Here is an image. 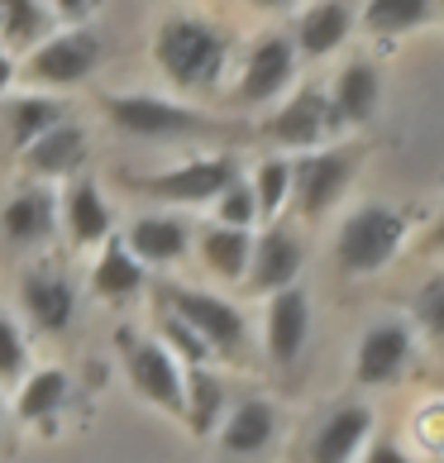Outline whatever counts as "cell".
Wrapping results in <instances>:
<instances>
[{"label":"cell","instance_id":"obj_1","mask_svg":"<svg viewBox=\"0 0 444 463\" xmlns=\"http://www.w3.org/2000/svg\"><path fill=\"white\" fill-rule=\"evenodd\" d=\"M225 53H230V39L211 20H196V14L163 20L158 39H153V58H158L163 77L186 87V91L211 87L220 77V67H225Z\"/></svg>","mask_w":444,"mask_h":463},{"label":"cell","instance_id":"obj_2","mask_svg":"<svg viewBox=\"0 0 444 463\" xmlns=\"http://www.w3.org/2000/svg\"><path fill=\"white\" fill-rule=\"evenodd\" d=\"M106 115L115 119V129L134 134V139H196V134H230L220 119L173 106L163 96H106Z\"/></svg>","mask_w":444,"mask_h":463},{"label":"cell","instance_id":"obj_3","mask_svg":"<svg viewBox=\"0 0 444 463\" xmlns=\"http://www.w3.org/2000/svg\"><path fill=\"white\" fill-rule=\"evenodd\" d=\"M406 239V215L392 211V205H358V211L339 225V244L335 259L345 272L364 278V272H378L392 263V253L401 249Z\"/></svg>","mask_w":444,"mask_h":463},{"label":"cell","instance_id":"obj_4","mask_svg":"<svg viewBox=\"0 0 444 463\" xmlns=\"http://www.w3.org/2000/svg\"><path fill=\"white\" fill-rule=\"evenodd\" d=\"M239 182V167L230 153L220 158H196V163H182L173 173H158V177H125L129 192L139 196H158V201H177V205H196V201H220Z\"/></svg>","mask_w":444,"mask_h":463},{"label":"cell","instance_id":"obj_5","mask_svg":"<svg viewBox=\"0 0 444 463\" xmlns=\"http://www.w3.org/2000/svg\"><path fill=\"white\" fill-rule=\"evenodd\" d=\"M163 297H167V311H173L206 349L230 354V358L244 349V316H239L230 301L211 297V291H192V287H167Z\"/></svg>","mask_w":444,"mask_h":463},{"label":"cell","instance_id":"obj_6","mask_svg":"<svg viewBox=\"0 0 444 463\" xmlns=\"http://www.w3.org/2000/svg\"><path fill=\"white\" fill-rule=\"evenodd\" d=\"M115 345H119V354H125L129 387L139 392V397H148L153 406H163L167 416H182V368H177V358L163 345L139 339L134 330H119Z\"/></svg>","mask_w":444,"mask_h":463},{"label":"cell","instance_id":"obj_7","mask_svg":"<svg viewBox=\"0 0 444 463\" xmlns=\"http://www.w3.org/2000/svg\"><path fill=\"white\" fill-rule=\"evenodd\" d=\"M364 148H330V153H311L292 167V186H297V205L306 220H320L330 205L349 192V177Z\"/></svg>","mask_w":444,"mask_h":463},{"label":"cell","instance_id":"obj_8","mask_svg":"<svg viewBox=\"0 0 444 463\" xmlns=\"http://www.w3.org/2000/svg\"><path fill=\"white\" fill-rule=\"evenodd\" d=\"M106 43H100L96 29H67V33H53L48 43H39V53L29 62V77L33 81H53V87H72V81L91 77Z\"/></svg>","mask_w":444,"mask_h":463},{"label":"cell","instance_id":"obj_9","mask_svg":"<svg viewBox=\"0 0 444 463\" xmlns=\"http://www.w3.org/2000/svg\"><path fill=\"white\" fill-rule=\"evenodd\" d=\"M292 72H297V48H292V39L272 33V39H263V43L249 53L244 77H239V87H234V100H239V106H259V100H272L278 91H287Z\"/></svg>","mask_w":444,"mask_h":463},{"label":"cell","instance_id":"obj_10","mask_svg":"<svg viewBox=\"0 0 444 463\" xmlns=\"http://www.w3.org/2000/svg\"><path fill=\"white\" fill-rule=\"evenodd\" d=\"M406 358H411V330L397 320H387V325H373V330L364 335V345H358V383H368V387H383L392 383L401 368H406Z\"/></svg>","mask_w":444,"mask_h":463},{"label":"cell","instance_id":"obj_11","mask_svg":"<svg viewBox=\"0 0 444 463\" xmlns=\"http://www.w3.org/2000/svg\"><path fill=\"white\" fill-rule=\"evenodd\" d=\"M306 330H311V301L301 287H282L268 306V354L278 364H297L306 349Z\"/></svg>","mask_w":444,"mask_h":463},{"label":"cell","instance_id":"obj_12","mask_svg":"<svg viewBox=\"0 0 444 463\" xmlns=\"http://www.w3.org/2000/svg\"><path fill=\"white\" fill-rule=\"evenodd\" d=\"M335 110H330V96L326 91H316V87H306L292 106H287L278 119L268 125V134L278 144H292V148H311V144H320L326 134H335Z\"/></svg>","mask_w":444,"mask_h":463},{"label":"cell","instance_id":"obj_13","mask_svg":"<svg viewBox=\"0 0 444 463\" xmlns=\"http://www.w3.org/2000/svg\"><path fill=\"white\" fill-rule=\"evenodd\" d=\"M186 239H192V225L177 215H144V220H134L129 234L119 239L125 244V253L134 263H173L186 253Z\"/></svg>","mask_w":444,"mask_h":463},{"label":"cell","instance_id":"obj_14","mask_svg":"<svg viewBox=\"0 0 444 463\" xmlns=\"http://www.w3.org/2000/svg\"><path fill=\"white\" fill-rule=\"evenodd\" d=\"M301 239L292 230L272 225L259 244H253L249 263H253V287L259 291H282V287H297V272H301Z\"/></svg>","mask_w":444,"mask_h":463},{"label":"cell","instance_id":"obj_15","mask_svg":"<svg viewBox=\"0 0 444 463\" xmlns=\"http://www.w3.org/2000/svg\"><path fill=\"white\" fill-rule=\"evenodd\" d=\"M24 311L33 316V325L48 335H58L72 325V311H77V291L67 278H58V272H24Z\"/></svg>","mask_w":444,"mask_h":463},{"label":"cell","instance_id":"obj_16","mask_svg":"<svg viewBox=\"0 0 444 463\" xmlns=\"http://www.w3.org/2000/svg\"><path fill=\"white\" fill-rule=\"evenodd\" d=\"M373 430V411L368 406H345L316 430L311 439V463H349L358 454V444Z\"/></svg>","mask_w":444,"mask_h":463},{"label":"cell","instance_id":"obj_17","mask_svg":"<svg viewBox=\"0 0 444 463\" xmlns=\"http://www.w3.org/2000/svg\"><path fill=\"white\" fill-rule=\"evenodd\" d=\"M58 201L53 192H43V186H24L20 196H10V205L0 211V225H5V234L14 239V244H39V239L53 234L58 225Z\"/></svg>","mask_w":444,"mask_h":463},{"label":"cell","instance_id":"obj_18","mask_svg":"<svg viewBox=\"0 0 444 463\" xmlns=\"http://www.w3.org/2000/svg\"><path fill=\"white\" fill-rule=\"evenodd\" d=\"M378 67L373 62H349L345 72H339L335 81V96H330V110L339 125H364V119H373V110H378Z\"/></svg>","mask_w":444,"mask_h":463},{"label":"cell","instance_id":"obj_19","mask_svg":"<svg viewBox=\"0 0 444 463\" xmlns=\"http://www.w3.org/2000/svg\"><path fill=\"white\" fill-rule=\"evenodd\" d=\"M349 29H354V10L339 5V0H326V5H311L301 14L297 48L306 58H326V53H335V48L349 39Z\"/></svg>","mask_w":444,"mask_h":463},{"label":"cell","instance_id":"obj_20","mask_svg":"<svg viewBox=\"0 0 444 463\" xmlns=\"http://www.w3.org/2000/svg\"><path fill=\"white\" fill-rule=\"evenodd\" d=\"M81 158H87V134H81L77 125H53L43 134V139H33L24 148V163L33 167V173H48V177H62V173H77Z\"/></svg>","mask_w":444,"mask_h":463},{"label":"cell","instance_id":"obj_21","mask_svg":"<svg viewBox=\"0 0 444 463\" xmlns=\"http://www.w3.org/2000/svg\"><path fill=\"white\" fill-rule=\"evenodd\" d=\"M67 230H72L77 244H100V239H110V225H115V215H110V205L106 196H100V186L81 177L72 192H67Z\"/></svg>","mask_w":444,"mask_h":463},{"label":"cell","instance_id":"obj_22","mask_svg":"<svg viewBox=\"0 0 444 463\" xmlns=\"http://www.w3.org/2000/svg\"><path fill=\"white\" fill-rule=\"evenodd\" d=\"M220 411H225V383H220L215 373H206V368H192L182 377V416L192 420V430L201 439H206L215 430Z\"/></svg>","mask_w":444,"mask_h":463},{"label":"cell","instance_id":"obj_23","mask_svg":"<svg viewBox=\"0 0 444 463\" xmlns=\"http://www.w3.org/2000/svg\"><path fill=\"white\" fill-rule=\"evenodd\" d=\"M144 282H148V272L129 259L119 239H110L96 272H91V291L100 301H125V297H134V291H144Z\"/></svg>","mask_w":444,"mask_h":463},{"label":"cell","instance_id":"obj_24","mask_svg":"<svg viewBox=\"0 0 444 463\" xmlns=\"http://www.w3.org/2000/svg\"><path fill=\"white\" fill-rule=\"evenodd\" d=\"M272 430H278V411L259 397H249V402H239V411L225 425V449L230 454H259L272 439Z\"/></svg>","mask_w":444,"mask_h":463},{"label":"cell","instance_id":"obj_25","mask_svg":"<svg viewBox=\"0 0 444 463\" xmlns=\"http://www.w3.org/2000/svg\"><path fill=\"white\" fill-rule=\"evenodd\" d=\"M249 253H253V239L244 230L211 225L206 234H201V263H206L215 278H244V272H249Z\"/></svg>","mask_w":444,"mask_h":463},{"label":"cell","instance_id":"obj_26","mask_svg":"<svg viewBox=\"0 0 444 463\" xmlns=\"http://www.w3.org/2000/svg\"><path fill=\"white\" fill-rule=\"evenodd\" d=\"M67 392H72V383H67V373L62 368H39L24 383V392H20V420H48L53 411H62V402H67Z\"/></svg>","mask_w":444,"mask_h":463},{"label":"cell","instance_id":"obj_27","mask_svg":"<svg viewBox=\"0 0 444 463\" xmlns=\"http://www.w3.org/2000/svg\"><path fill=\"white\" fill-rule=\"evenodd\" d=\"M430 14L435 5H425V0H373L364 10V24L373 33H406V29H420Z\"/></svg>","mask_w":444,"mask_h":463},{"label":"cell","instance_id":"obj_28","mask_svg":"<svg viewBox=\"0 0 444 463\" xmlns=\"http://www.w3.org/2000/svg\"><path fill=\"white\" fill-rule=\"evenodd\" d=\"M53 125H62V106H58V100L24 96V100H14V106H10V129H14V139H20L24 148L33 139H43Z\"/></svg>","mask_w":444,"mask_h":463},{"label":"cell","instance_id":"obj_29","mask_svg":"<svg viewBox=\"0 0 444 463\" xmlns=\"http://www.w3.org/2000/svg\"><path fill=\"white\" fill-rule=\"evenodd\" d=\"M48 5L39 0H10V5H0V29L10 33V43H39L48 33Z\"/></svg>","mask_w":444,"mask_h":463},{"label":"cell","instance_id":"obj_30","mask_svg":"<svg viewBox=\"0 0 444 463\" xmlns=\"http://www.w3.org/2000/svg\"><path fill=\"white\" fill-rule=\"evenodd\" d=\"M249 192H253V211H259V215H278L287 192H292V167H287L282 158H268L259 167V177H253Z\"/></svg>","mask_w":444,"mask_h":463},{"label":"cell","instance_id":"obj_31","mask_svg":"<svg viewBox=\"0 0 444 463\" xmlns=\"http://www.w3.org/2000/svg\"><path fill=\"white\" fill-rule=\"evenodd\" d=\"M158 325H163V339H167V345H173V349L182 354V364H186V368H201V364L211 358V349L201 345V339H196L192 330H186V325H182L173 311H163V320H158Z\"/></svg>","mask_w":444,"mask_h":463},{"label":"cell","instance_id":"obj_32","mask_svg":"<svg viewBox=\"0 0 444 463\" xmlns=\"http://www.w3.org/2000/svg\"><path fill=\"white\" fill-rule=\"evenodd\" d=\"M215 215L225 220V230H244L249 220H253V192H249V182H234L225 196H220L215 205Z\"/></svg>","mask_w":444,"mask_h":463},{"label":"cell","instance_id":"obj_33","mask_svg":"<svg viewBox=\"0 0 444 463\" xmlns=\"http://www.w3.org/2000/svg\"><path fill=\"white\" fill-rule=\"evenodd\" d=\"M20 368H24V339L5 316H0V377H14Z\"/></svg>","mask_w":444,"mask_h":463},{"label":"cell","instance_id":"obj_34","mask_svg":"<svg viewBox=\"0 0 444 463\" xmlns=\"http://www.w3.org/2000/svg\"><path fill=\"white\" fill-rule=\"evenodd\" d=\"M439 301H444V282L435 278V282H425V291H420V320H425V330H430V335H439V330H444V311H439Z\"/></svg>","mask_w":444,"mask_h":463},{"label":"cell","instance_id":"obj_35","mask_svg":"<svg viewBox=\"0 0 444 463\" xmlns=\"http://www.w3.org/2000/svg\"><path fill=\"white\" fill-rule=\"evenodd\" d=\"M368 463H411V458H406L392 439H378V444L368 449Z\"/></svg>","mask_w":444,"mask_h":463},{"label":"cell","instance_id":"obj_36","mask_svg":"<svg viewBox=\"0 0 444 463\" xmlns=\"http://www.w3.org/2000/svg\"><path fill=\"white\" fill-rule=\"evenodd\" d=\"M10 77H14V62L0 53V87H10Z\"/></svg>","mask_w":444,"mask_h":463},{"label":"cell","instance_id":"obj_37","mask_svg":"<svg viewBox=\"0 0 444 463\" xmlns=\"http://www.w3.org/2000/svg\"><path fill=\"white\" fill-rule=\"evenodd\" d=\"M0 416H5V402H0Z\"/></svg>","mask_w":444,"mask_h":463}]
</instances>
